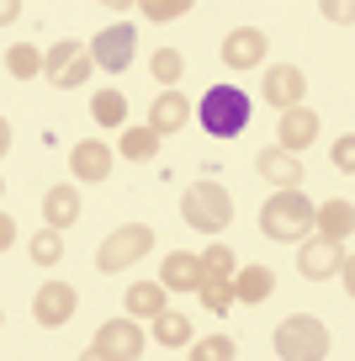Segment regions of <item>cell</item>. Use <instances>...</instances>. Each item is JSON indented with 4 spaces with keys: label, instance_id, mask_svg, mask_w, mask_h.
<instances>
[{
    "label": "cell",
    "instance_id": "cell-1",
    "mask_svg": "<svg viewBox=\"0 0 355 361\" xmlns=\"http://www.w3.org/2000/svg\"><path fill=\"white\" fill-rule=\"evenodd\" d=\"M249 96L239 85H207V96L197 102V117L207 128V138H239L249 128Z\"/></svg>",
    "mask_w": 355,
    "mask_h": 361
},
{
    "label": "cell",
    "instance_id": "cell-2",
    "mask_svg": "<svg viewBox=\"0 0 355 361\" xmlns=\"http://www.w3.org/2000/svg\"><path fill=\"white\" fill-rule=\"evenodd\" d=\"M260 228L276 245H292V239L313 234V202L302 192H270V202L260 207Z\"/></svg>",
    "mask_w": 355,
    "mask_h": 361
},
{
    "label": "cell",
    "instance_id": "cell-3",
    "mask_svg": "<svg viewBox=\"0 0 355 361\" xmlns=\"http://www.w3.org/2000/svg\"><path fill=\"white\" fill-rule=\"evenodd\" d=\"M180 218H186L197 234H223L233 218V197L223 192L218 180H197L191 192H180Z\"/></svg>",
    "mask_w": 355,
    "mask_h": 361
},
{
    "label": "cell",
    "instance_id": "cell-4",
    "mask_svg": "<svg viewBox=\"0 0 355 361\" xmlns=\"http://www.w3.org/2000/svg\"><path fill=\"white\" fill-rule=\"evenodd\" d=\"M276 356L281 361H323L329 356V329L313 314H292L276 324Z\"/></svg>",
    "mask_w": 355,
    "mask_h": 361
},
{
    "label": "cell",
    "instance_id": "cell-5",
    "mask_svg": "<svg viewBox=\"0 0 355 361\" xmlns=\"http://www.w3.org/2000/svg\"><path fill=\"white\" fill-rule=\"evenodd\" d=\"M149 250H154V228H149V224H123V228H111V234L101 239L96 266L106 271V276H117V271L138 266V260H144Z\"/></svg>",
    "mask_w": 355,
    "mask_h": 361
},
{
    "label": "cell",
    "instance_id": "cell-6",
    "mask_svg": "<svg viewBox=\"0 0 355 361\" xmlns=\"http://www.w3.org/2000/svg\"><path fill=\"white\" fill-rule=\"evenodd\" d=\"M85 54H90V64H96V69H106V75H123V69L133 64V54H138L133 22H111V27H101L96 43H90Z\"/></svg>",
    "mask_w": 355,
    "mask_h": 361
},
{
    "label": "cell",
    "instance_id": "cell-7",
    "mask_svg": "<svg viewBox=\"0 0 355 361\" xmlns=\"http://www.w3.org/2000/svg\"><path fill=\"white\" fill-rule=\"evenodd\" d=\"M90 69H96V64H90V54L75 43V37H64V43H54L43 54V75H48L54 90H80L90 80Z\"/></svg>",
    "mask_w": 355,
    "mask_h": 361
},
{
    "label": "cell",
    "instance_id": "cell-8",
    "mask_svg": "<svg viewBox=\"0 0 355 361\" xmlns=\"http://www.w3.org/2000/svg\"><path fill=\"white\" fill-rule=\"evenodd\" d=\"M96 350L111 361H138L144 356V329L133 324V319H106V324L96 329Z\"/></svg>",
    "mask_w": 355,
    "mask_h": 361
},
{
    "label": "cell",
    "instance_id": "cell-9",
    "mask_svg": "<svg viewBox=\"0 0 355 361\" xmlns=\"http://www.w3.org/2000/svg\"><path fill=\"white\" fill-rule=\"evenodd\" d=\"M75 287L69 282H43L37 287V298H32V319L43 329H58V324H69V319H75Z\"/></svg>",
    "mask_w": 355,
    "mask_h": 361
},
{
    "label": "cell",
    "instance_id": "cell-10",
    "mask_svg": "<svg viewBox=\"0 0 355 361\" xmlns=\"http://www.w3.org/2000/svg\"><path fill=\"white\" fill-rule=\"evenodd\" d=\"M111 159H117V149L101 144V138H80V144L69 149V170H75V180H85V186H96V180L111 176Z\"/></svg>",
    "mask_w": 355,
    "mask_h": 361
},
{
    "label": "cell",
    "instance_id": "cell-11",
    "mask_svg": "<svg viewBox=\"0 0 355 361\" xmlns=\"http://www.w3.org/2000/svg\"><path fill=\"white\" fill-rule=\"evenodd\" d=\"M302 96H308V75L297 64H270L266 69V102L270 106L292 112V106H302Z\"/></svg>",
    "mask_w": 355,
    "mask_h": 361
},
{
    "label": "cell",
    "instance_id": "cell-12",
    "mask_svg": "<svg viewBox=\"0 0 355 361\" xmlns=\"http://www.w3.org/2000/svg\"><path fill=\"white\" fill-rule=\"evenodd\" d=\"M266 59V32L260 27H233L223 37V69H249Z\"/></svg>",
    "mask_w": 355,
    "mask_h": 361
},
{
    "label": "cell",
    "instance_id": "cell-13",
    "mask_svg": "<svg viewBox=\"0 0 355 361\" xmlns=\"http://www.w3.org/2000/svg\"><path fill=\"white\" fill-rule=\"evenodd\" d=\"M255 170L276 186V192H297V186H302V159L287 154V149H260V154H255Z\"/></svg>",
    "mask_w": 355,
    "mask_h": 361
},
{
    "label": "cell",
    "instance_id": "cell-14",
    "mask_svg": "<svg viewBox=\"0 0 355 361\" xmlns=\"http://www.w3.org/2000/svg\"><path fill=\"white\" fill-rule=\"evenodd\" d=\"M344 266V245H329V239H308L297 255V271L308 276V282H323V276H340Z\"/></svg>",
    "mask_w": 355,
    "mask_h": 361
},
{
    "label": "cell",
    "instance_id": "cell-15",
    "mask_svg": "<svg viewBox=\"0 0 355 361\" xmlns=\"http://www.w3.org/2000/svg\"><path fill=\"white\" fill-rule=\"evenodd\" d=\"M313 228H318V239H329V245H344L355 228V207L350 197H329L323 207H313Z\"/></svg>",
    "mask_w": 355,
    "mask_h": 361
},
{
    "label": "cell",
    "instance_id": "cell-16",
    "mask_svg": "<svg viewBox=\"0 0 355 361\" xmlns=\"http://www.w3.org/2000/svg\"><path fill=\"white\" fill-rule=\"evenodd\" d=\"M313 138H318V117H313L308 106H292V112H281V123H276V149L297 154V149H308Z\"/></svg>",
    "mask_w": 355,
    "mask_h": 361
},
{
    "label": "cell",
    "instance_id": "cell-17",
    "mask_svg": "<svg viewBox=\"0 0 355 361\" xmlns=\"http://www.w3.org/2000/svg\"><path fill=\"white\" fill-rule=\"evenodd\" d=\"M186 117H191V102H186V96H180V90H159V102L149 106V133H154V138L180 133V128H186Z\"/></svg>",
    "mask_w": 355,
    "mask_h": 361
},
{
    "label": "cell",
    "instance_id": "cell-18",
    "mask_svg": "<svg viewBox=\"0 0 355 361\" xmlns=\"http://www.w3.org/2000/svg\"><path fill=\"white\" fill-rule=\"evenodd\" d=\"M159 287H165V293H197V287H201L197 255H191V250H170L165 271H159Z\"/></svg>",
    "mask_w": 355,
    "mask_h": 361
},
{
    "label": "cell",
    "instance_id": "cell-19",
    "mask_svg": "<svg viewBox=\"0 0 355 361\" xmlns=\"http://www.w3.org/2000/svg\"><path fill=\"white\" fill-rule=\"evenodd\" d=\"M228 287H233V303H266V298L276 293V271L270 266H244V271L228 276Z\"/></svg>",
    "mask_w": 355,
    "mask_h": 361
},
{
    "label": "cell",
    "instance_id": "cell-20",
    "mask_svg": "<svg viewBox=\"0 0 355 361\" xmlns=\"http://www.w3.org/2000/svg\"><path fill=\"white\" fill-rule=\"evenodd\" d=\"M43 224L54 234H64L69 224H80V192L75 186H48L43 192Z\"/></svg>",
    "mask_w": 355,
    "mask_h": 361
},
{
    "label": "cell",
    "instance_id": "cell-21",
    "mask_svg": "<svg viewBox=\"0 0 355 361\" xmlns=\"http://www.w3.org/2000/svg\"><path fill=\"white\" fill-rule=\"evenodd\" d=\"M154 340H159L165 350H175V345H191V340H197V329H191L186 314H170V308H165V314H154Z\"/></svg>",
    "mask_w": 355,
    "mask_h": 361
},
{
    "label": "cell",
    "instance_id": "cell-22",
    "mask_svg": "<svg viewBox=\"0 0 355 361\" xmlns=\"http://www.w3.org/2000/svg\"><path fill=\"white\" fill-rule=\"evenodd\" d=\"M127 314H133V319L165 314V287H159V282H133V287H127Z\"/></svg>",
    "mask_w": 355,
    "mask_h": 361
},
{
    "label": "cell",
    "instance_id": "cell-23",
    "mask_svg": "<svg viewBox=\"0 0 355 361\" xmlns=\"http://www.w3.org/2000/svg\"><path fill=\"white\" fill-rule=\"evenodd\" d=\"M197 298H201V308H207L212 319H223V314L233 308V287H228V282H218V276H201Z\"/></svg>",
    "mask_w": 355,
    "mask_h": 361
},
{
    "label": "cell",
    "instance_id": "cell-24",
    "mask_svg": "<svg viewBox=\"0 0 355 361\" xmlns=\"http://www.w3.org/2000/svg\"><path fill=\"white\" fill-rule=\"evenodd\" d=\"M90 112H96L101 128H123L127 117V102H123V90H96V102H90Z\"/></svg>",
    "mask_w": 355,
    "mask_h": 361
},
{
    "label": "cell",
    "instance_id": "cell-25",
    "mask_svg": "<svg viewBox=\"0 0 355 361\" xmlns=\"http://www.w3.org/2000/svg\"><path fill=\"white\" fill-rule=\"evenodd\" d=\"M197 266H201V276H218V282H228L233 271H239V260H233L228 245H207V255H197Z\"/></svg>",
    "mask_w": 355,
    "mask_h": 361
},
{
    "label": "cell",
    "instance_id": "cell-26",
    "mask_svg": "<svg viewBox=\"0 0 355 361\" xmlns=\"http://www.w3.org/2000/svg\"><path fill=\"white\" fill-rule=\"evenodd\" d=\"M6 69H11L16 80H37L43 75V54H37L32 43H16L11 54H6Z\"/></svg>",
    "mask_w": 355,
    "mask_h": 361
},
{
    "label": "cell",
    "instance_id": "cell-27",
    "mask_svg": "<svg viewBox=\"0 0 355 361\" xmlns=\"http://www.w3.org/2000/svg\"><path fill=\"white\" fill-rule=\"evenodd\" d=\"M154 149H159V138L149 128H123V159L144 165V159H154Z\"/></svg>",
    "mask_w": 355,
    "mask_h": 361
},
{
    "label": "cell",
    "instance_id": "cell-28",
    "mask_svg": "<svg viewBox=\"0 0 355 361\" xmlns=\"http://www.w3.org/2000/svg\"><path fill=\"white\" fill-rule=\"evenodd\" d=\"M191 361H233L239 356V345H233L228 335H207V340H191Z\"/></svg>",
    "mask_w": 355,
    "mask_h": 361
},
{
    "label": "cell",
    "instance_id": "cell-29",
    "mask_svg": "<svg viewBox=\"0 0 355 361\" xmlns=\"http://www.w3.org/2000/svg\"><path fill=\"white\" fill-rule=\"evenodd\" d=\"M32 266H58L64 260V234H54V228H43V234H32Z\"/></svg>",
    "mask_w": 355,
    "mask_h": 361
},
{
    "label": "cell",
    "instance_id": "cell-30",
    "mask_svg": "<svg viewBox=\"0 0 355 361\" xmlns=\"http://www.w3.org/2000/svg\"><path fill=\"white\" fill-rule=\"evenodd\" d=\"M149 69H154V80H159V85H175V80H180V69H186V59H180L175 48H159V54L149 59Z\"/></svg>",
    "mask_w": 355,
    "mask_h": 361
},
{
    "label": "cell",
    "instance_id": "cell-31",
    "mask_svg": "<svg viewBox=\"0 0 355 361\" xmlns=\"http://www.w3.org/2000/svg\"><path fill=\"white\" fill-rule=\"evenodd\" d=\"M191 0H144V16L149 22H170V16H186Z\"/></svg>",
    "mask_w": 355,
    "mask_h": 361
},
{
    "label": "cell",
    "instance_id": "cell-32",
    "mask_svg": "<svg viewBox=\"0 0 355 361\" xmlns=\"http://www.w3.org/2000/svg\"><path fill=\"white\" fill-rule=\"evenodd\" d=\"M334 165H340L344 176H350V170H355V138H350V133H344L340 144H334Z\"/></svg>",
    "mask_w": 355,
    "mask_h": 361
},
{
    "label": "cell",
    "instance_id": "cell-33",
    "mask_svg": "<svg viewBox=\"0 0 355 361\" xmlns=\"http://www.w3.org/2000/svg\"><path fill=\"white\" fill-rule=\"evenodd\" d=\"M16 16H22V0H0V27L16 22Z\"/></svg>",
    "mask_w": 355,
    "mask_h": 361
},
{
    "label": "cell",
    "instance_id": "cell-34",
    "mask_svg": "<svg viewBox=\"0 0 355 361\" xmlns=\"http://www.w3.org/2000/svg\"><path fill=\"white\" fill-rule=\"evenodd\" d=\"M11 239H16V224L6 213H0V250H11Z\"/></svg>",
    "mask_w": 355,
    "mask_h": 361
},
{
    "label": "cell",
    "instance_id": "cell-35",
    "mask_svg": "<svg viewBox=\"0 0 355 361\" xmlns=\"http://www.w3.org/2000/svg\"><path fill=\"white\" fill-rule=\"evenodd\" d=\"M323 16H329V22H350V6H334V0H329V6H323Z\"/></svg>",
    "mask_w": 355,
    "mask_h": 361
},
{
    "label": "cell",
    "instance_id": "cell-36",
    "mask_svg": "<svg viewBox=\"0 0 355 361\" xmlns=\"http://www.w3.org/2000/svg\"><path fill=\"white\" fill-rule=\"evenodd\" d=\"M6 149H11V123L0 117V154H6Z\"/></svg>",
    "mask_w": 355,
    "mask_h": 361
},
{
    "label": "cell",
    "instance_id": "cell-37",
    "mask_svg": "<svg viewBox=\"0 0 355 361\" xmlns=\"http://www.w3.org/2000/svg\"><path fill=\"white\" fill-rule=\"evenodd\" d=\"M80 361H111V356H101V350H96V345H90V350H85V356H80Z\"/></svg>",
    "mask_w": 355,
    "mask_h": 361
},
{
    "label": "cell",
    "instance_id": "cell-38",
    "mask_svg": "<svg viewBox=\"0 0 355 361\" xmlns=\"http://www.w3.org/2000/svg\"><path fill=\"white\" fill-rule=\"evenodd\" d=\"M0 192H6V180H0Z\"/></svg>",
    "mask_w": 355,
    "mask_h": 361
},
{
    "label": "cell",
    "instance_id": "cell-39",
    "mask_svg": "<svg viewBox=\"0 0 355 361\" xmlns=\"http://www.w3.org/2000/svg\"><path fill=\"white\" fill-rule=\"evenodd\" d=\"M0 319H6V314H0Z\"/></svg>",
    "mask_w": 355,
    "mask_h": 361
}]
</instances>
